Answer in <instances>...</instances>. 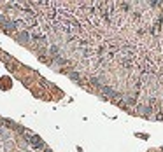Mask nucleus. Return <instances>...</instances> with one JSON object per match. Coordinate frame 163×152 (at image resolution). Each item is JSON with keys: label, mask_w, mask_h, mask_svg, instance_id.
<instances>
[{"label": "nucleus", "mask_w": 163, "mask_h": 152, "mask_svg": "<svg viewBox=\"0 0 163 152\" xmlns=\"http://www.w3.org/2000/svg\"><path fill=\"white\" fill-rule=\"evenodd\" d=\"M67 74H69V77H70L72 80L81 82V72H77V70H70V72H67Z\"/></svg>", "instance_id": "7ed1b4c3"}, {"label": "nucleus", "mask_w": 163, "mask_h": 152, "mask_svg": "<svg viewBox=\"0 0 163 152\" xmlns=\"http://www.w3.org/2000/svg\"><path fill=\"white\" fill-rule=\"evenodd\" d=\"M18 40H19L21 44H28V40H30V33L26 32V30H23V32L18 35Z\"/></svg>", "instance_id": "f03ea898"}, {"label": "nucleus", "mask_w": 163, "mask_h": 152, "mask_svg": "<svg viewBox=\"0 0 163 152\" xmlns=\"http://www.w3.org/2000/svg\"><path fill=\"white\" fill-rule=\"evenodd\" d=\"M158 150H160V152H163V147H161V149H158Z\"/></svg>", "instance_id": "39448f33"}, {"label": "nucleus", "mask_w": 163, "mask_h": 152, "mask_svg": "<svg viewBox=\"0 0 163 152\" xmlns=\"http://www.w3.org/2000/svg\"><path fill=\"white\" fill-rule=\"evenodd\" d=\"M44 152H51V150H49V149H47V147H46V149H44Z\"/></svg>", "instance_id": "20e7f679"}, {"label": "nucleus", "mask_w": 163, "mask_h": 152, "mask_svg": "<svg viewBox=\"0 0 163 152\" xmlns=\"http://www.w3.org/2000/svg\"><path fill=\"white\" fill-rule=\"evenodd\" d=\"M25 136L28 138V143H30L33 149H46L44 142L40 140V138H39L37 135H32V133H28V131H25Z\"/></svg>", "instance_id": "f257e3e1"}]
</instances>
